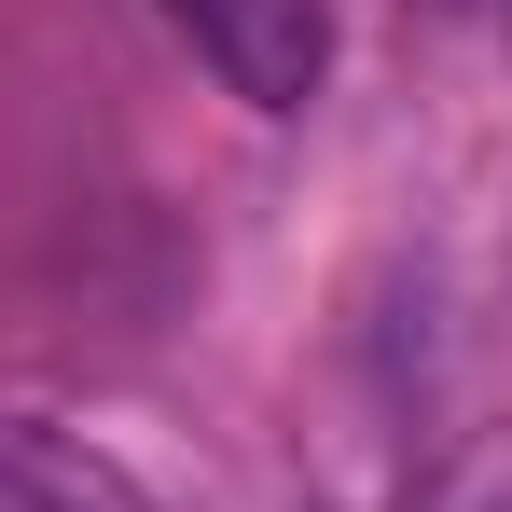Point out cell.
Listing matches in <instances>:
<instances>
[{
  "label": "cell",
  "instance_id": "cell-1",
  "mask_svg": "<svg viewBox=\"0 0 512 512\" xmlns=\"http://www.w3.org/2000/svg\"><path fill=\"white\" fill-rule=\"evenodd\" d=\"M167 14L208 42V70L250 111H305V84L333 70V14L319 0H167Z\"/></svg>",
  "mask_w": 512,
  "mask_h": 512
},
{
  "label": "cell",
  "instance_id": "cell-2",
  "mask_svg": "<svg viewBox=\"0 0 512 512\" xmlns=\"http://www.w3.org/2000/svg\"><path fill=\"white\" fill-rule=\"evenodd\" d=\"M416 512H512V429L457 443V457H443V485H429Z\"/></svg>",
  "mask_w": 512,
  "mask_h": 512
}]
</instances>
